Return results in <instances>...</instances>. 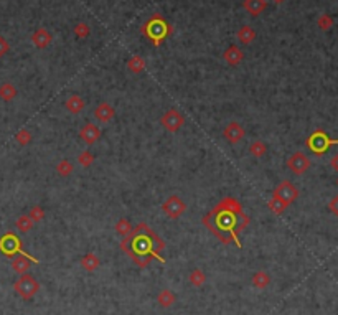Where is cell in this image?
Masks as SVG:
<instances>
[{
    "mask_svg": "<svg viewBox=\"0 0 338 315\" xmlns=\"http://www.w3.org/2000/svg\"><path fill=\"white\" fill-rule=\"evenodd\" d=\"M120 249H122L139 267H147L154 257L162 262L165 261L160 256V253L165 249V243H163L162 238H160L157 233H154L150 230L149 224L144 221L139 223L136 230H132L131 235L125 236L124 241L120 243Z\"/></svg>",
    "mask_w": 338,
    "mask_h": 315,
    "instance_id": "obj_1",
    "label": "cell"
},
{
    "mask_svg": "<svg viewBox=\"0 0 338 315\" xmlns=\"http://www.w3.org/2000/svg\"><path fill=\"white\" fill-rule=\"evenodd\" d=\"M173 28L160 14H154L149 20L140 27V33L152 41L154 46H160L168 37L172 35Z\"/></svg>",
    "mask_w": 338,
    "mask_h": 315,
    "instance_id": "obj_2",
    "label": "cell"
},
{
    "mask_svg": "<svg viewBox=\"0 0 338 315\" xmlns=\"http://www.w3.org/2000/svg\"><path fill=\"white\" fill-rule=\"evenodd\" d=\"M14 291L23 300H30L37 295L38 291H40V284H38V280L35 279L32 274L25 273V274H20V277L15 280Z\"/></svg>",
    "mask_w": 338,
    "mask_h": 315,
    "instance_id": "obj_3",
    "label": "cell"
},
{
    "mask_svg": "<svg viewBox=\"0 0 338 315\" xmlns=\"http://www.w3.org/2000/svg\"><path fill=\"white\" fill-rule=\"evenodd\" d=\"M337 144H338V139L337 140H332L330 137H328L327 134L322 131V129L315 131L309 137V139L305 140L307 149H309L310 152L315 154V155H323L328 149L332 147V145H337Z\"/></svg>",
    "mask_w": 338,
    "mask_h": 315,
    "instance_id": "obj_4",
    "label": "cell"
},
{
    "mask_svg": "<svg viewBox=\"0 0 338 315\" xmlns=\"http://www.w3.org/2000/svg\"><path fill=\"white\" fill-rule=\"evenodd\" d=\"M160 124H162V127L168 132H179L180 129L183 127L185 118L179 109L170 107V109L162 114V118H160Z\"/></svg>",
    "mask_w": 338,
    "mask_h": 315,
    "instance_id": "obj_5",
    "label": "cell"
},
{
    "mask_svg": "<svg viewBox=\"0 0 338 315\" xmlns=\"http://www.w3.org/2000/svg\"><path fill=\"white\" fill-rule=\"evenodd\" d=\"M162 211L168 219H179L186 211V203L179 195H170L162 203Z\"/></svg>",
    "mask_w": 338,
    "mask_h": 315,
    "instance_id": "obj_6",
    "label": "cell"
},
{
    "mask_svg": "<svg viewBox=\"0 0 338 315\" xmlns=\"http://www.w3.org/2000/svg\"><path fill=\"white\" fill-rule=\"evenodd\" d=\"M272 197L279 198V200H282L287 206H290L298 198V190L292 182H289V180H282V182L274 188Z\"/></svg>",
    "mask_w": 338,
    "mask_h": 315,
    "instance_id": "obj_7",
    "label": "cell"
},
{
    "mask_svg": "<svg viewBox=\"0 0 338 315\" xmlns=\"http://www.w3.org/2000/svg\"><path fill=\"white\" fill-rule=\"evenodd\" d=\"M287 168L294 175H304L310 168V158L307 157L304 152H294L287 158Z\"/></svg>",
    "mask_w": 338,
    "mask_h": 315,
    "instance_id": "obj_8",
    "label": "cell"
},
{
    "mask_svg": "<svg viewBox=\"0 0 338 315\" xmlns=\"http://www.w3.org/2000/svg\"><path fill=\"white\" fill-rule=\"evenodd\" d=\"M0 253L7 257H14L15 254L21 253V244L20 239L17 238V235H14V233H5L0 238Z\"/></svg>",
    "mask_w": 338,
    "mask_h": 315,
    "instance_id": "obj_9",
    "label": "cell"
},
{
    "mask_svg": "<svg viewBox=\"0 0 338 315\" xmlns=\"http://www.w3.org/2000/svg\"><path fill=\"white\" fill-rule=\"evenodd\" d=\"M244 136H246L244 127H242L241 124L238 122V120H231V122H229L228 126L223 129V137H224V139H226L231 145L239 144V142H241L242 139H244Z\"/></svg>",
    "mask_w": 338,
    "mask_h": 315,
    "instance_id": "obj_10",
    "label": "cell"
},
{
    "mask_svg": "<svg viewBox=\"0 0 338 315\" xmlns=\"http://www.w3.org/2000/svg\"><path fill=\"white\" fill-rule=\"evenodd\" d=\"M35 262H38V259H35V257L28 256L27 253L21 251L12 259V269H14L17 274H25V273H28L30 267H32V264H35Z\"/></svg>",
    "mask_w": 338,
    "mask_h": 315,
    "instance_id": "obj_11",
    "label": "cell"
},
{
    "mask_svg": "<svg viewBox=\"0 0 338 315\" xmlns=\"http://www.w3.org/2000/svg\"><path fill=\"white\" fill-rule=\"evenodd\" d=\"M101 129H99L96 124H93V122H88V124H84L83 127L80 129V137H81V140L84 142V144H88V145H94L96 142L101 139Z\"/></svg>",
    "mask_w": 338,
    "mask_h": 315,
    "instance_id": "obj_12",
    "label": "cell"
},
{
    "mask_svg": "<svg viewBox=\"0 0 338 315\" xmlns=\"http://www.w3.org/2000/svg\"><path fill=\"white\" fill-rule=\"evenodd\" d=\"M51 41H53V35H51L48 30L43 28V27L37 28L32 33V43H33L35 48H38V50L48 48V46L51 45Z\"/></svg>",
    "mask_w": 338,
    "mask_h": 315,
    "instance_id": "obj_13",
    "label": "cell"
},
{
    "mask_svg": "<svg viewBox=\"0 0 338 315\" xmlns=\"http://www.w3.org/2000/svg\"><path fill=\"white\" fill-rule=\"evenodd\" d=\"M114 116H116L114 107H112L109 102H106V101L99 102V104L96 106V109H94V118H96L99 122H102V124L111 122V120L114 119Z\"/></svg>",
    "mask_w": 338,
    "mask_h": 315,
    "instance_id": "obj_14",
    "label": "cell"
},
{
    "mask_svg": "<svg viewBox=\"0 0 338 315\" xmlns=\"http://www.w3.org/2000/svg\"><path fill=\"white\" fill-rule=\"evenodd\" d=\"M223 59L226 61L229 66H239L244 59V53L238 45H229L223 53Z\"/></svg>",
    "mask_w": 338,
    "mask_h": 315,
    "instance_id": "obj_15",
    "label": "cell"
},
{
    "mask_svg": "<svg viewBox=\"0 0 338 315\" xmlns=\"http://www.w3.org/2000/svg\"><path fill=\"white\" fill-rule=\"evenodd\" d=\"M64 107H66L68 112H71V114H81L84 109H86V102L84 99L80 96V94H71L66 101H64Z\"/></svg>",
    "mask_w": 338,
    "mask_h": 315,
    "instance_id": "obj_16",
    "label": "cell"
},
{
    "mask_svg": "<svg viewBox=\"0 0 338 315\" xmlns=\"http://www.w3.org/2000/svg\"><path fill=\"white\" fill-rule=\"evenodd\" d=\"M242 7L249 15L258 17L267 10V0H244Z\"/></svg>",
    "mask_w": 338,
    "mask_h": 315,
    "instance_id": "obj_17",
    "label": "cell"
},
{
    "mask_svg": "<svg viewBox=\"0 0 338 315\" xmlns=\"http://www.w3.org/2000/svg\"><path fill=\"white\" fill-rule=\"evenodd\" d=\"M80 264L86 271V273H94V271L101 266V259H99V256L96 253H88V254H84V256L81 257Z\"/></svg>",
    "mask_w": 338,
    "mask_h": 315,
    "instance_id": "obj_18",
    "label": "cell"
},
{
    "mask_svg": "<svg viewBox=\"0 0 338 315\" xmlns=\"http://www.w3.org/2000/svg\"><path fill=\"white\" fill-rule=\"evenodd\" d=\"M256 37H258V33H256V30L253 27H249V25H242L236 33V38L241 45H251V43L256 40Z\"/></svg>",
    "mask_w": 338,
    "mask_h": 315,
    "instance_id": "obj_19",
    "label": "cell"
},
{
    "mask_svg": "<svg viewBox=\"0 0 338 315\" xmlns=\"http://www.w3.org/2000/svg\"><path fill=\"white\" fill-rule=\"evenodd\" d=\"M17 94H19V89L15 88V84L8 83V81L0 84V99H2V101H5V102L14 101L17 98Z\"/></svg>",
    "mask_w": 338,
    "mask_h": 315,
    "instance_id": "obj_20",
    "label": "cell"
},
{
    "mask_svg": "<svg viewBox=\"0 0 338 315\" xmlns=\"http://www.w3.org/2000/svg\"><path fill=\"white\" fill-rule=\"evenodd\" d=\"M157 302H159L160 307L168 309L177 302V295L173 294L172 291H168V289H162V291L159 292V295H157Z\"/></svg>",
    "mask_w": 338,
    "mask_h": 315,
    "instance_id": "obj_21",
    "label": "cell"
},
{
    "mask_svg": "<svg viewBox=\"0 0 338 315\" xmlns=\"http://www.w3.org/2000/svg\"><path fill=\"white\" fill-rule=\"evenodd\" d=\"M127 70L134 73V75H139L145 70V59L142 58L140 55H134L127 59Z\"/></svg>",
    "mask_w": 338,
    "mask_h": 315,
    "instance_id": "obj_22",
    "label": "cell"
},
{
    "mask_svg": "<svg viewBox=\"0 0 338 315\" xmlns=\"http://www.w3.org/2000/svg\"><path fill=\"white\" fill-rule=\"evenodd\" d=\"M271 284V276L266 273V271H258L253 276V286L259 291H264L267 289V286Z\"/></svg>",
    "mask_w": 338,
    "mask_h": 315,
    "instance_id": "obj_23",
    "label": "cell"
},
{
    "mask_svg": "<svg viewBox=\"0 0 338 315\" xmlns=\"http://www.w3.org/2000/svg\"><path fill=\"white\" fill-rule=\"evenodd\" d=\"M73 172H75V165H73V162L68 160V158H61V160L56 163V174L60 177H63V178L73 175Z\"/></svg>",
    "mask_w": 338,
    "mask_h": 315,
    "instance_id": "obj_24",
    "label": "cell"
},
{
    "mask_svg": "<svg viewBox=\"0 0 338 315\" xmlns=\"http://www.w3.org/2000/svg\"><path fill=\"white\" fill-rule=\"evenodd\" d=\"M249 154L256 158H261L267 154V144L262 140H254L249 145Z\"/></svg>",
    "mask_w": 338,
    "mask_h": 315,
    "instance_id": "obj_25",
    "label": "cell"
},
{
    "mask_svg": "<svg viewBox=\"0 0 338 315\" xmlns=\"http://www.w3.org/2000/svg\"><path fill=\"white\" fill-rule=\"evenodd\" d=\"M114 230H116V233H118L119 236H129L132 233V224H131V221H129L127 218H120V219H118V221H116V224H114Z\"/></svg>",
    "mask_w": 338,
    "mask_h": 315,
    "instance_id": "obj_26",
    "label": "cell"
},
{
    "mask_svg": "<svg viewBox=\"0 0 338 315\" xmlns=\"http://www.w3.org/2000/svg\"><path fill=\"white\" fill-rule=\"evenodd\" d=\"M15 226H17V230H19L20 233H28V231L33 230L35 223L32 221V218H30L28 215H21V217L17 218Z\"/></svg>",
    "mask_w": 338,
    "mask_h": 315,
    "instance_id": "obj_27",
    "label": "cell"
},
{
    "mask_svg": "<svg viewBox=\"0 0 338 315\" xmlns=\"http://www.w3.org/2000/svg\"><path fill=\"white\" fill-rule=\"evenodd\" d=\"M267 208H269L271 213H274V215H282L284 211L289 208V206L285 205L282 200H279V198L272 197L271 200L267 201Z\"/></svg>",
    "mask_w": 338,
    "mask_h": 315,
    "instance_id": "obj_28",
    "label": "cell"
},
{
    "mask_svg": "<svg viewBox=\"0 0 338 315\" xmlns=\"http://www.w3.org/2000/svg\"><path fill=\"white\" fill-rule=\"evenodd\" d=\"M73 33H75V37L80 38V40H84V38H88L91 35L89 23H86V21H78L75 27H73Z\"/></svg>",
    "mask_w": 338,
    "mask_h": 315,
    "instance_id": "obj_29",
    "label": "cell"
},
{
    "mask_svg": "<svg viewBox=\"0 0 338 315\" xmlns=\"http://www.w3.org/2000/svg\"><path fill=\"white\" fill-rule=\"evenodd\" d=\"M206 282V274L203 273L201 269H193L192 273H190V284L195 287H201L205 286Z\"/></svg>",
    "mask_w": 338,
    "mask_h": 315,
    "instance_id": "obj_30",
    "label": "cell"
},
{
    "mask_svg": "<svg viewBox=\"0 0 338 315\" xmlns=\"http://www.w3.org/2000/svg\"><path fill=\"white\" fill-rule=\"evenodd\" d=\"M32 140H33V136H32V132H30L28 129H20V131L15 134V142L19 145H21V147L30 145V142H32Z\"/></svg>",
    "mask_w": 338,
    "mask_h": 315,
    "instance_id": "obj_31",
    "label": "cell"
},
{
    "mask_svg": "<svg viewBox=\"0 0 338 315\" xmlns=\"http://www.w3.org/2000/svg\"><path fill=\"white\" fill-rule=\"evenodd\" d=\"M94 160H96V157H94V154L89 152V150H83V152L78 155V163L83 168H89L94 163Z\"/></svg>",
    "mask_w": 338,
    "mask_h": 315,
    "instance_id": "obj_32",
    "label": "cell"
},
{
    "mask_svg": "<svg viewBox=\"0 0 338 315\" xmlns=\"http://www.w3.org/2000/svg\"><path fill=\"white\" fill-rule=\"evenodd\" d=\"M28 217L32 218V221H33L35 224H37V223H41L43 219H45L46 213H45V210H43L41 206L35 205V206H32V208H30V211H28Z\"/></svg>",
    "mask_w": 338,
    "mask_h": 315,
    "instance_id": "obj_33",
    "label": "cell"
},
{
    "mask_svg": "<svg viewBox=\"0 0 338 315\" xmlns=\"http://www.w3.org/2000/svg\"><path fill=\"white\" fill-rule=\"evenodd\" d=\"M317 25L320 30H323V32H327V30H330L333 27V19L328 14H322L318 17L317 20Z\"/></svg>",
    "mask_w": 338,
    "mask_h": 315,
    "instance_id": "obj_34",
    "label": "cell"
},
{
    "mask_svg": "<svg viewBox=\"0 0 338 315\" xmlns=\"http://www.w3.org/2000/svg\"><path fill=\"white\" fill-rule=\"evenodd\" d=\"M8 51H10V45H8L7 38L0 35V58H3V56H5Z\"/></svg>",
    "mask_w": 338,
    "mask_h": 315,
    "instance_id": "obj_35",
    "label": "cell"
},
{
    "mask_svg": "<svg viewBox=\"0 0 338 315\" xmlns=\"http://www.w3.org/2000/svg\"><path fill=\"white\" fill-rule=\"evenodd\" d=\"M328 210H330L332 215H335L338 218V195H335L330 201H328Z\"/></svg>",
    "mask_w": 338,
    "mask_h": 315,
    "instance_id": "obj_36",
    "label": "cell"
},
{
    "mask_svg": "<svg viewBox=\"0 0 338 315\" xmlns=\"http://www.w3.org/2000/svg\"><path fill=\"white\" fill-rule=\"evenodd\" d=\"M330 167H332L335 172H338V154H335V155H333V157L330 158Z\"/></svg>",
    "mask_w": 338,
    "mask_h": 315,
    "instance_id": "obj_37",
    "label": "cell"
},
{
    "mask_svg": "<svg viewBox=\"0 0 338 315\" xmlns=\"http://www.w3.org/2000/svg\"><path fill=\"white\" fill-rule=\"evenodd\" d=\"M272 2H274V3H284L285 0H272Z\"/></svg>",
    "mask_w": 338,
    "mask_h": 315,
    "instance_id": "obj_38",
    "label": "cell"
},
{
    "mask_svg": "<svg viewBox=\"0 0 338 315\" xmlns=\"http://www.w3.org/2000/svg\"><path fill=\"white\" fill-rule=\"evenodd\" d=\"M337 187H338V178H337Z\"/></svg>",
    "mask_w": 338,
    "mask_h": 315,
    "instance_id": "obj_39",
    "label": "cell"
}]
</instances>
